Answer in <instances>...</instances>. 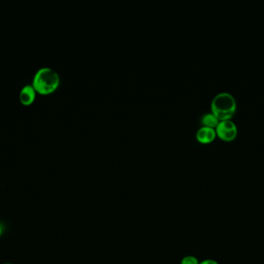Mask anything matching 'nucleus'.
<instances>
[{"label": "nucleus", "mask_w": 264, "mask_h": 264, "mask_svg": "<svg viewBox=\"0 0 264 264\" xmlns=\"http://www.w3.org/2000/svg\"><path fill=\"white\" fill-rule=\"evenodd\" d=\"M219 120L213 113L208 112L204 114L201 118V123L203 127H210V128L216 129L219 124Z\"/></svg>", "instance_id": "nucleus-6"}, {"label": "nucleus", "mask_w": 264, "mask_h": 264, "mask_svg": "<svg viewBox=\"0 0 264 264\" xmlns=\"http://www.w3.org/2000/svg\"><path fill=\"white\" fill-rule=\"evenodd\" d=\"M37 96V92L32 84H26L22 87L20 93V101L22 105L29 106L34 103Z\"/></svg>", "instance_id": "nucleus-5"}, {"label": "nucleus", "mask_w": 264, "mask_h": 264, "mask_svg": "<svg viewBox=\"0 0 264 264\" xmlns=\"http://www.w3.org/2000/svg\"><path fill=\"white\" fill-rule=\"evenodd\" d=\"M237 109V101L231 93L226 92L218 93L212 100L211 112L219 121L232 120Z\"/></svg>", "instance_id": "nucleus-2"}, {"label": "nucleus", "mask_w": 264, "mask_h": 264, "mask_svg": "<svg viewBox=\"0 0 264 264\" xmlns=\"http://www.w3.org/2000/svg\"><path fill=\"white\" fill-rule=\"evenodd\" d=\"M4 264H13V263H10V262H6V263H4Z\"/></svg>", "instance_id": "nucleus-10"}, {"label": "nucleus", "mask_w": 264, "mask_h": 264, "mask_svg": "<svg viewBox=\"0 0 264 264\" xmlns=\"http://www.w3.org/2000/svg\"><path fill=\"white\" fill-rule=\"evenodd\" d=\"M181 264H200V261L194 256H186L182 258Z\"/></svg>", "instance_id": "nucleus-7"}, {"label": "nucleus", "mask_w": 264, "mask_h": 264, "mask_svg": "<svg viewBox=\"0 0 264 264\" xmlns=\"http://www.w3.org/2000/svg\"><path fill=\"white\" fill-rule=\"evenodd\" d=\"M60 83L59 74L53 68L44 67L37 70L31 84L38 94L48 96L58 89Z\"/></svg>", "instance_id": "nucleus-1"}, {"label": "nucleus", "mask_w": 264, "mask_h": 264, "mask_svg": "<svg viewBox=\"0 0 264 264\" xmlns=\"http://www.w3.org/2000/svg\"><path fill=\"white\" fill-rule=\"evenodd\" d=\"M216 130V136L225 142H232L237 137L238 128L232 120L219 121Z\"/></svg>", "instance_id": "nucleus-3"}, {"label": "nucleus", "mask_w": 264, "mask_h": 264, "mask_svg": "<svg viewBox=\"0 0 264 264\" xmlns=\"http://www.w3.org/2000/svg\"><path fill=\"white\" fill-rule=\"evenodd\" d=\"M216 136V130L210 127H202L196 133V139L203 144H209L214 141Z\"/></svg>", "instance_id": "nucleus-4"}, {"label": "nucleus", "mask_w": 264, "mask_h": 264, "mask_svg": "<svg viewBox=\"0 0 264 264\" xmlns=\"http://www.w3.org/2000/svg\"><path fill=\"white\" fill-rule=\"evenodd\" d=\"M3 233H4V226L0 224V237H2Z\"/></svg>", "instance_id": "nucleus-9"}, {"label": "nucleus", "mask_w": 264, "mask_h": 264, "mask_svg": "<svg viewBox=\"0 0 264 264\" xmlns=\"http://www.w3.org/2000/svg\"><path fill=\"white\" fill-rule=\"evenodd\" d=\"M200 264H219L217 261L213 259H206L200 262Z\"/></svg>", "instance_id": "nucleus-8"}]
</instances>
